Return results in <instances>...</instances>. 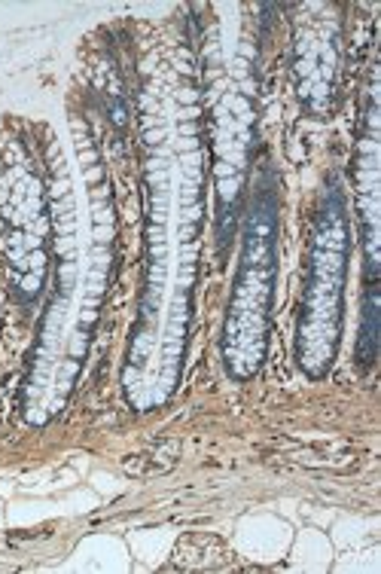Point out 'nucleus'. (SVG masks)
<instances>
[{
	"mask_svg": "<svg viewBox=\"0 0 381 574\" xmlns=\"http://www.w3.org/2000/svg\"><path fill=\"white\" fill-rule=\"evenodd\" d=\"M378 287L375 281L366 291V312H363V330H360V342H357V361L363 367H369L378 355Z\"/></svg>",
	"mask_w": 381,
	"mask_h": 574,
	"instance_id": "nucleus-1",
	"label": "nucleus"
}]
</instances>
